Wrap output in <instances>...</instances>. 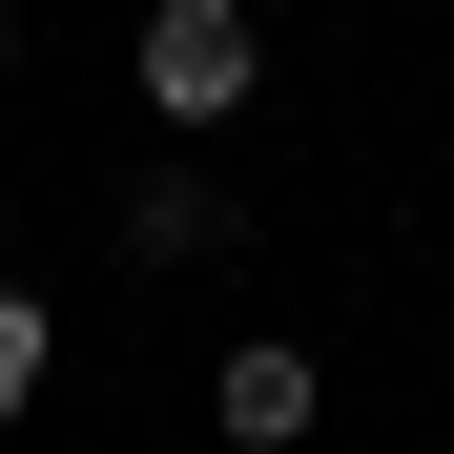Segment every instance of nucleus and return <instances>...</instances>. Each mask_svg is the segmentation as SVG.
Returning a JSON list of instances; mask_svg holds the SVG:
<instances>
[{"label": "nucleus", "mask_w": 454, "mask_h": 454, "mask_svg": "<svg viewBox=\"0 0 454 454\" xmlns=\"http://www.w3.org/2000/svg\"><path fill=\"white\" fill-rule=\"evenodd\" d=\"M248 83H269V21L248 0H145V104L166 124H227Z\"/></svg>", "instance_id": "nucleus-1"}, {"label": "nucleus", "mask_w": 454, "mask_h": 454, "mask_svg": "<svg viewBox=\"0 0 454 454\" xmlns=\"http://www.w3.org/2000/svg\"><path fill=\"white\" fill-rule=\"evenodd\" d=\"M207 413H227V454H310L331 434V372H310V331H248L207 372Z\"/></svg>", "instance_id": "nucleus-2"}, {"label": "nucleus", "mask_w": 454, "mask_h": 454, "mask_svg": "<svg viewBox=\"0 0 454 454\" xmlns=\"http://www.w3.org/2000/svg\"><path fill=\"white\" fill-rule=\"evenodd\" d=\"M124 248H145V269H186V248H227V186H186V166H166V186H124Z\"/></svg>", "instance_id": "nucleus-3"}, {"label": "nucleus", "mask_w": 454, "mask_h": 454, "mask_svg": "<svg viewBox=\"0 0 454 454\" xmlns=\"http://www.w3.org/2000/svg\"><path fill=\"white\" fill-rule=\"evenodd\" d=\"M42 351H62V310H42V289H0V434H21V393H42Z\"/></svg>", "instance_id": "nucleus-4"}, {"label": "nucleus", "mask_w": 454, "mask_h": 454, "mask_svg": "<svg viewBox=\"0 0 454 454\" xmlns=\"http://www.w3.org/2000/svg\"><path fill=\"white\" fill-rule=\"evenodd\" d=\"M0 62H21V21H0Z\"/></svg>", "instance_id": "nucleus-5"}]
</instances>
